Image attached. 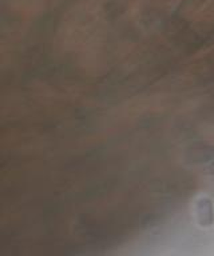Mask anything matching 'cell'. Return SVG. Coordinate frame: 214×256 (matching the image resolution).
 I'll use <instances>...</instances> for the list:
<instances>
[{"instance_id":"1","label":"cell","mask_w":214,"mask_h":256,"mask_svg":"<svg viewBox=\"0 0 214 256\" xmlns=\"http://www.w3.org/2000/svg\"><path fill=\"white\" fill-rule=\"evenodd\" d=\"M195 212H197V219L199 226L202 227H209L214 222V210L211 200L206 196H201L195 204Z\"/></svg>"}]
</instances>
